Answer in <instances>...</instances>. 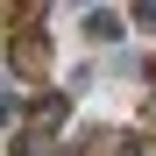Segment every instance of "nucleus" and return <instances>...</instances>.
Returning a JSON list of instances; mask_svg holds the SVG:
<instances>
[{
  "label": "nucleus",
  "instance_id": "obj_1",
  "mask_svg": "<svg viewBox=\"0 0 156 156\" xmlns=\"http://www.w3.org/2000/svg\"><path fill=\"white\" fill-rule=\"evenodd\" d=\"M64 121H71V92H43V99H36V107H29V142L43 149V142H50V135H57V128H64Z\"/></svg>",
  "mask_w": 156,
  "mask_h": 156
},
{
  "label": "nucleus",
  "instance_id": "obj_2",
  "mask_svg": "<svg viewBox=\"0 0 156 156\" xmlns=\"http://www.w3.org/2000/svg\"><path fill=\"white\" fill-rule=\"evenodd\" d=\"M85 36H92V43H114V36H128V21H121L114 7H92V14H85Z\"/></svg>",
  "mask_w": 156,
  "mask_h": 156
},
{
  "label": "nucleus",
  "instance_id": "obj_3",
  "mask_svg": "<svg viewBox=\"0 0 156 156\" xmlns=\"http://www.w3.org/2000/svg\"><path fill=\"white\" fill-rule=\"evenodd\" d=\"M135 21H142V29H156V0H135Z\"/></svg>",
  "mask_w": 156,
  "mask_h": 156
},
{
  "label": "nucleus",
  "instance_id": "obj_4",
  "mask_svg": "<svg viewBox=\"0 0 156 156\" xmlns=\"http://www.w3.org/2000/svg\"><path fill=\"white\" fill-rule=\"evenodd\" d=\"M14 121V92H0V128H7Z\"/></svg>",
  "mask_w": 156,
  "mask_h": 156
}]
</instances>
